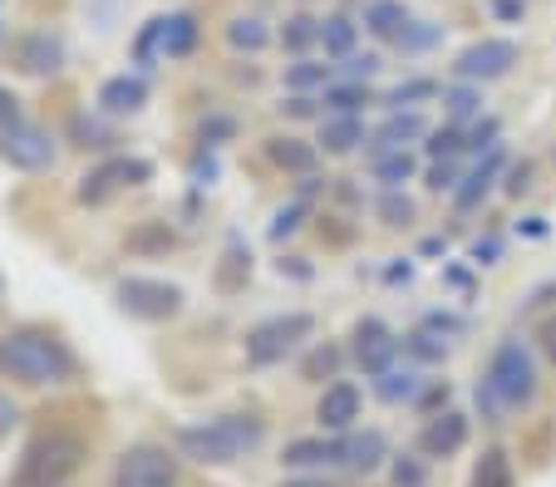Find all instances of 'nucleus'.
<instances>
[{
	"label": "nucleus",
	"instance_id": "1",
	"mask_svg": "<svg viewBox=\"0 0 556 487\" xmlns=\"http://www.w3.org/2000/svg\"><path fill=\"white\" fill-rule=\"evenodd\" d=\"M262 444H266V424L256 413H222L212 424L178 428V448L192 463H207V467L242 463V458H252Z\"/></svg>",
	"mask_w": 556,
	"mask_h": 487
},
{
	"label": "nucleus",
	"instance_id": "2",
	"mask_svg": "<svg viewBox=\"0 0 556 487\" xmlns=\"http://www.w3.org/2000/svg\"><path fill=\"white\" fill-rule=\"evenodd\" d=\"M0 374H11L21 384H60L74 374V355L60 335L50 330H11V335H0Z\"/></svg>",
	"mask_w": 556,
	"mask_h": 487
},
{
	"label": "nucleus",
	"instance_id": "3",
	"mask_svg": "<svg viewBox=\"0 0 556 487\" xmlns=\"http://www.w3.org/2000/svg\"><path fill=\"white\" fill-rule=\"evenodd\" d=\"M536 399V360L522 339H503L488 360V374L478 384V403H488V413L497 409H527Z\"/></svg>",
	"mask_w": 556,
	"mask_h": 487
},
{
	"label": "nucleus",
	"instance_id": "4",
	"mask_svg": "<svg viewBox=\"0 0 556 487\" xmlns=\"http://www.w3.org/2000/svg\"><path fill=\"white\" fill-rule=\"evenodd\" d=\"M85 463V444L64 428H50V434L30 438V448L21 453V473H15V487H64Z\"/></svg>",
	"mask_w": 556,
	"mask_h": 487
},
{
	"label": "nucleus",
	"instance_id": "5",
	"mask_svg": "<svg viewBox=\"0 0 556 487\" xmlns=\"http://www.w3.org/2000/svg\"><path fill=\"white\" fill-rule=\"evenodd\" d=\"M315 335V316L311 310H286V316H271V320H256L247 330V364L252 370H266V364H281L286 355L301 345V339Z\"/></svg>",
	"mask_w": 556,
	"mask_h": 487
},
{
	"label": "nucleus",
	"instance_id": "6",
	"mask_svg": "<svg viewBox=\"0 0 556 487\" xmlns=\"http://www.w3.org/2000/svg\"><path fill=\"white\" fill-rule=\"evenodd\" d=\"M148 178H153V163L148 158H124V153H114V158L94 163V168L79 178L74 197L85 202V207H104L109 197H118L124 188H143Z\"/></svg>",
	"mask_w": 556,
	"mask_h": 487
},
{
	"label": "nucleus",
	"instance_id": "7",
	"mask_svg": "<svg viewBox=\"0 0 556 487\" xmlns=\"http://www.w3.org/2000/svg\"><path fill=\"white\" fill-rule=\"evenodd\" d=\"M114 300L134 320H173L182 310V286L157 281V275H124L114 286Z\"/></svg>",
	"mask_w": 556,
	"mask_h": 487
},
{
	"label": "nucleus",
	"instance_id": "8",
	"mask_svg": "<svg viewBox=\"0 0 556 487\" xmlns=\"http://www.w3.org/2000/svg\"><path fill=\"white\" fill-rule=\"evenodd\" d=\"M114 487H178V463L168 448L134 444L114 458Z\"/></svg>",
	"mask_w": 556,
	"mask_h": 487
},
{
	"label": "nucleus",
	"instance_id": "9",
	"mask_svg": "<svg viewBox=\"0 0 556 487\" xmlns=\"http://www.w3.org/2000/svg\"><path fill=\"white\" fill-rule=\"evenodd\" d=\"M522 60V50H517V40H478L468 44V50L453 60V75L468 79V85H488V79H503L513 64Z\"/></svg>",
	"mask_w": 556,
	"mask_h": 487
},
{
	"label": "nucleus",
	"instance_id": "10",
	"mask_svg": "<svg viewBox=\"0 0 556 487\" xmlns=\"http://www.w3.org/2000/svg\"><path fill=\"white\" fill-rule=\"evenodd\" d=\"M0 158L21 172H45V168H54V138L40 124H25L21 118V124H11L0 133Z\"/></svg>",
	"mask_w": 556,
	"mask_h": 487
},
{
	"label": "nucleus",
	"instance_id": "11",
	"mask_svg": "<svg viewBox=\"0 0 556 487\" xmlns=\"http://www.w3.org/2000/svg\"><path fill=\"white\" fill-rule=\"evenodd\" d=\"M350 355H355V364L365 374H384L389 364H394V355H400V339H394V330H389L384 320L365 316L355 325V335H350Z\"/></svg>",
	"mask_w": 556,
	"mask_h": 487
},
{
	"label": "nucleus",
	"instance_id": "12",
	"mask_svg": "<svg viewBox=\"0 0 556 487\" xmlns=\"http://www.w3.org/2000/svg\"><path fill=\"white\" fill-rule=\"evenodd\" d=\"M463 444H468V413H458V409L433 413L429 424H424V434H419L424 458H453Z\"/></svg>",
	"mask_w": 556,
	"mask_h": 487
},
{
	"label": "nucleus",
	"instance_id": "13",
	"mask_svg": "<svg viewBox=\"0 0 556 487\" xmlns=\"http://www.w3.org/2000/svg\"><path fill=\"white\" fill-rule=\"evenodd\" d=\"M359 419V389L355 384H326V394H320V403H315V424L326 428V434H350Z\"/></svg>",
	"mask_w": 556,
	"mask_h": 487
},
{
	"label": "nucleus",
	"instance_id": "14",
	"mask_svg": "<svg viewBox=\"0 0 556 487\" xmlns=\"http://www.w3.org/2000/svg\"><path fill=\"white\" fill-rule=\"evenodd\" d=\"M15 64H21L25 75L45 79V75H60L64 64V40L54 30H30L21 44H15Z\"/></svg>",
	"mask_w": 556,
	"mask_h": 487
},
{
	"label": "nucleus",
	"instance_id": "15",
	"mask_svg": "<svg viewBox=\"0 0 556 487\" xmlns=\"http://www.w3.org/2000/svg\"><path fill=\"white\" fill-rule=\"evenodd\" d=\"M359 21H365V30L375 35V40L394 44V40H400V35L414 25V15H409V5H404V0H365Z\"/></svg>",
	"mask_w": 556,
	"mask_h": 487
},
{
	"label": "nucleus",
	"instance_id": "16",
	"mask_svg": "<svg viewBox=\"0 0 556 487\" xmlns=\"http://www.w3.org/2000/svg\"><path fill=\"white\" fill-rule=\"evenodd\" d=\"M365 143V118L359 114H330L320 118V138H315V149L330 153V158H345Z\"/></svg>",
	"mask_w": 556,
	"mask_h": 487
},
{
	"label": "nucleus",
	"instance_id": "17",
	"mask_svg": "<svg viewBox=\"0 0 556 487\" xmlns=\"http://www.w3.org/2000/svg\"><path fill=\"white\" fill-rule=\"evenodd\" d=\"M143 104H148L143 75H114L99 85V108H104V114H138Z\"/></svg>",
	"mask_w": 556,
	"mask_h": 487
},
{
	"label": "nucleus",
	"instance_id": "18",
	"mask_svg": "<svg viewBox=\"0 0 556 487\" xmlns=\"http://www.w3.org/2000/svg\"><path fill=\"white\" fill-rule=\"evenodd\" d=\"M389 458V444L379 428H365V434H345L340 438V463L355 467V473H375L379 463Z\"/></svg>",
	"mask_w": 556,
	"mask_h": 487
},
{
	"label": "nucleus",
	"instance_id": "19",
	"mask_svg": "<svg viewBox=\"0 0 556 487\" xmlns=\"http://www.w3.org/2000/svg\"><path fill=\"white\" fill-rule=\"evenodd\" d=\"M429 128H424V118L414 114H404V108H394V114L379 124V133L369 138V158H379V153H389V149H404V143H414V138H424Z\"/></svg>",
	"mask_w": 556,
	"mask_h": 487
},
{
	"label": "nucleus",
	"instance_id": "20",
	"mask_svg": "<svg viewBox=\"0 0 556 487\" xmlns=\"http://www.w3.org/2000/svg\"><path fill=\"white\" fill-rule=\"evenodd\" d=\"M497 172H503V149H488V158L478 163V168L468 172V178L453 188V202H458V213H472L478 202L488 197V188L497 182Z\"/></svg>",
	"mask_w": 556,
	"mask_h": 487
},
{
	"label": "nucleus",
	"instance_id": "21",
	"mask_svg": "<svg viewBox=\"0 0 556 487\" xmlns=\"http://www.w3.org/2000/svg\"><path fill=\"white\" fill-rule=\"evenodd\" d=\"M266 158H271L276 168H286V172L311 178L315 163H320V149H315V143H305V138H266Z\"/></svg>",
	"mask_w": 556,
	"mask_h": 487
},
{
	"label": "nucleus",
	"instance_id": "22",
	"mask_svg": "<svg viewBox=\"0 0 556 487\" xmlns=\"http://www.w3.org/2000/svg\"><path fill=\"white\" fill-rule=\"evenodd\" d=\"M281 463L286 467H326V463H340V438H295V444H286Z\"/></svg>",
	"mask_w": 556,
	"mask_h": 487
},
{
	"label": "nucleus",
	"instance_id": "23",
	"mask_svg": "<svg viewBox=\"0 0 556 487\" xmlns=\"http://www.w3.org/2000/svg\"><path fill=\"white\" fill-rule=\"evenodd\" d=\"M247 275H252V252H247L242 236H231L227 252H222V266H217V291H242L247 286Z\"/></svg>",
	"mask_w": 556,
	"mask_h": 487
},
{
	"label": "nucleus",
	"instance_id": "24",
	"mask_svg": "<svg viewBox=\"0 0 556 487\" xmlns=\"http://www.w3.org/2000/svg\"><path fill=\"white\" fill-rule=\"evenodd\" d=\"M192 50H198V15L192 11L168 15V25H163V54L182 60V54H192Z\"/></svg>",
	"mask_w": 556,
	"mask_h": 487
},
{
	"label": "nucleus",
	"instance_id": "25",
	"mask_svg": "<svg viewBox=\"0 0 556 487\" xmlns=\"http://www.w3.org/2000/svg\"><path fill=\"white\" fill-rule=\"evenodd\" d=\"M355 35H359V25L350 15H326L320 21V50L330 60H345V54H355Z\"/></svg>",
	"mask_w": 556,
	"mask_h": 487
},
{
	"label": "nucleus",
	"instance_id": "26",
	"mask_svg": "<svg viewBox=\"0 0 556 487\" xmlns=\"http://www.w3.org/2000/svg\"><path fill=\"white\" fill-rule=\"evenodd\" d=\"M227 44H231V50L256 54V50H266V44H271V30H266L262 15H237V21L227 25Z\"/></svg>",
	"mask_w": 556,
	"mask_h": 487
},
{
	"label": "nucleus",
	"instance_id": "27",
	"mask_svg": "<svg viewBox=\"0 0 556 487\" xmlns=\"http://www.w3.org/2000/svg\"><path fill=\"white\" fill-rule=\"evenodd\" d=\"M513 458L503 453V448H488L483 458H478V467H472V483L468 487H513Z\"/></svg>",
	"mask_w": 556,
	"mask_h": 487
},
{
	"label": "nucleus",
	"instance_id": "28",
	"mask_svg": "<svg viewBox=\"0 0 556 487\" xmlns=\"http://www.w3.org/2000/svg\"><path fill=\"white\" fill-rule=\"evenodd\" d=\"M330 79H336V69H330V64H311V60H301V64H286V89H291V94H311V89H330Z\"/></svg>",
	"mask_w": 556,
	"mask_h": 487
},
{
	"label": "nucleus",
	"instance_id": "29",
	"mask_svg": "<svg viewBox=\"0 0 556 487\" xmlns=\"http://www.w3.org/2000/svg\"><path fill=\"white\" fill-rule=\"evenodd\" d=\"M375 394L384 403H404V399H414V394H419V374H414V370H394V364H389L384 374H375Z\"/></svg>",
	"mask_w": 556,
	"mask_h": 487
},
{
	"label": "nucleus",
	"instance_id": "30",
	"mask_svg": "<svg viewBox=\"0 0 556 487\" xmlns=\"http://www.w3.org/2000/svg\"><path fill=\"white\" fill-rule=\"evenodd\" d=\"M369 168H375V178L384 182V188H400V182H409V178H414V158H409V149H389V153H379V158H369Z\"/></svg>",
	"mask_w": 556,
	"mask_h": 487
},
{
	"label": "nucleus",
	"instance_id": "31",
	"mask_svg": "<svg viewBox=\"0 0 556 487\" xmlns=\"http://www.w3.org/2000/svg\"><path fill=\"white\" fill-rule=\"evenodd\" d=\"M281 44H286L291 54H305L311 44H320V21H315V15H286Z\"/></svg>",
	"mask_w": 556,
	"mask_h": 487
},
{
	"label": "nucleus",
	"instance_id": "32",
	"mask_svg": "<svg viewBox=\"0 0 556 487\" xmlns=\"http://www.w3.org/2000/svg\"><path fill=\"white\" fill-rule=\"evenodd\" d=\"M443 40V25H433V21H414L409 30L394 40V50L400 54H424V50H433V44Z\"/></svg>",
	"mask_w": 556,
	"mask_h": 487
},
{
	"label": "nucleus",
	"instance_id": "33",
	"mask_svg": "<svg viewBox=\"0 0 556 487\" xmlns=\"http://www.w3.org/2000/svg\"><path fill=\"white\" fill-rule=\"evenodd\" d=\"M326 104H330V114H359V104H369L365 79H350V85H330V89H326Z\"/></svg>",
	"mask_w": 556,
	"mask_h": 487
},
{
	"label": "nucleus",
	"instance_id": "34",
	"mask_svg": "<svg viewBox=\"0 0 556 487\" xmlns=\"http://www.w3.org/2000/svg\"><path fill=\"white\" fill-rule=\"evenodd\" d=\"M404 350H409L414 360H424V364H443V360H448V345H443L429 325L414 330V335H404Z\"/></svg>",
	"mask_w": 556,
	"mask_h": 487
},
{
	"label": "nucleus",
	"instance_id": "35",
	"mask_svg": "<svg viewBox=\"0 0 556 487\" xmlns=\"http://www.w3.org/2000/svg\"><path fill=\"white\" fill-rule=\"evenodd\" d=\"M443 104H448V114H453V118H472L478 108H483V94H478V85L458 79L453 89H443Z\"/></svg>",
	"mask_w": 556,
	"mask_h": 487
},
{
	"label": "nucleus",
	"instance_id": "36",
	"mask_svg": "<svg viewBox=\"0 0 556 487\" xmlns=\"http://www.w3.org/2000/svg\"><path fill=\"white\" fill-rule=\"evenodd\" d=\"M163 25H168V15H153V21L138 30V40H134V60L138 64H153V54H163Z\"/></svg>",
	"mask_w": 556,
	"mask_h": 487
},
{
	"label": "nucleus",
	"instance_id": "37",
	"mask_svg": "<svg viewBox=\"0 0 556 487\" xmlns=\"http://www.w3.org/2000/svg\"><path fill=\"white\" fill-rule=\"evenodd\" d=\"M424 149H429V158H458V153H468V133L448 124V128H439V133H429Z\"/></svg>",
	"mask_w": 556,
	"mask_h": 487
},
{
	"label": "nucleus",
	"instance_id": "38",
	"mask_svg": "<svg viewBox=\"0 0 556 487\" xmlns=\"http://www.w3.org/2000/svg\"><path fill=\"white\" fill-rule=\"evenodd\" d=\"M336 370H340V350H336V345H315V350L305 355V364H301L305 380H330Z\"/></svg>",
	"mask_w": 556,
	"mask_h": 487
},
{
	"label": "nucleus",
	"instance_id": "39",
	"mask_svg": "<svg viewBox=\"0 0 556 487\" xmlns=\"http://www.w3.org/2000/svg\"><path fill=\"white\" fill-rule=\"evenodd\" d=\"M379 217H384V227H404L414 217V202L404 197L400 188H384V197H379Z\"/></svg>",
	"mask_w": 556,
	"mask_h": 487
},
{
	"label": "nucleus",
	"instance_id": "40",
	"mask_svg": "<svg viewBox=\"0 0 556 487\" xmlns=\"http://www.w3.org/2000/svg\"><path fill=\"white\" fill-rule=\"evenodd\" d=\"M237 133V118H227V114H207L198 124V138H202V149H217L222 138H231Z\"/></svg>",
	"mask_w": 556,
	"mask_h": 487
},
{
	"label": "nucleus",
	"instance_id": "41",
	"mask_svg": "<svg viewBox=\"0 0 556 487\" xmlns=\"http://www.w3.org/2000/svg\"><path fill=\"white\" fill-rule=\"evenodd\" d=\"M301 217H305V197H301V202H291V207H281V213L271 217V232H266V236H271V242H286V236H291L295 227H301Z\"/></svg>",
	"mask_w": 556,
	"mask_h": 487
},
{
	"label": "nucleus",
	"instance_id": "42",
	"mask_svg": "<svg viewBox=\"0 0 556 487\" xmlns=\"http://www.w3.org/2000/svg\"><path fill=\"white\" fill-rule=\"evenodd\" d=\"M429 94H433V79H409V85L389 89L384 104H389V108H404V104H414V99H429Z\"/></svg>",
	"mask_w": 556,
	"mask_h": 487
},
{
	"label": "nucleus",
	"instance_id": "43",
	"mask_svg": "<svg viewBox=\"0 0 556 487\" xmlns=\"http://www.w3.org/2000/svg\"><path fill=\"white\" fill-rule=\"evenodd\" d=\"M458 163H453V158H433L429 163V188L433 192H453V188H458Z\"/></svg>",
	"mask_w": 556,
	"mask_h": 487
},
{
	"label": "nucleus",
	"instance_id": "44",
	"mask_svg": "<svg viewBox=\"0 0 556 487\" xmlns=\"http://www.w3.org/2000/svg\"><path fill=\"white\" fill-rule=\"evenodd\" d=\"M394 487H429V473H424L419 458H394Z\"/></svg>",
	"mask_w": 556,
	"mask_h": 487
},
{
	"label": "nucleus",
	"instance_id": "45",
	"mask_svg": "<svg viewBox=\"0 0 556 487\" xmlns=\"http://www.w3.org/2000/svg\"><path fill=\"white\" fill-rule=\"evenodd\" d=\"M468 149H472V153H488V149H497V118H478V124H472V133H468Z\"/></svg>",
	"mask_w": 556,
	"mask_h": 487
},
{
	"label": "nucleus",
	"instance_id": "46",
	"mask_svg": "<svg viewBox=\"0 0 556 487\" xmlns=\"http://www.w3.org/2000/svg\"><path fill=\"white\" fill-rule=\"evenodd\" d=\"M74 138H85V149H109V143H114V138H109L104 128H99L94 118H85V114L74 118Z\"/></svg>",
	"mask_w": 556,
	"mask_h": 487
},
{
	"label": "nucleus",
	"instance_id": "47",
	"mask_svg": "<svg viewBox=\"0 0 556 487\" xmlns=\"http://www.w3.org/2000/svg\"><path fill=\"white\" fill-rule=\"evenodd\" d=\"M212 182H217V158L202 149L198 158H192V188H212Z\"/></svg>",
	"mask_w": 556,
	"mask_h": 487
},
{
	"label": "nucleus",
	"instance_id": "48",
	"mask_svg": "<svg viewBox=\"0 0 556 487\" xmlns=\"http://www.w3.org/2000/svg\"><path fill=\"white\" fill-rule=\"evenodd\" d=\"M11 124H21V99H15L11 89L0 85V133H5Z\"/></svg>",
	"mask_w": 556,
	"mask_h": 487
},
{
	"label": "nucleus",
	"instance_id": "49",
	"mask_svg": "<svg viewBox=\"0 0 556 487\" xmlns=\"http://www.w3.org/2000/svg\"><path fill=\"white\" fill-rule=\"evenodd\" d=\"M375 69H379L375 54H345V75H350V79H369Z\"/></svg>",
	"mask_w": 556,
	"mask_h": 487
},
{
	"label": "nucleus",
	"instance_id": "50",
	"mask_svg": "<svg viewBox=\"0 0 556 487\" xmlns=\"http://www.w3.org/2000/svg\"><path fill=\"white\" fill-rule=\"evenodd\" d=\"M527 188H532V168H527V163H522V168H513V172H507V197H522Z\"/></svg>",
	"mask_w": 556,
	"mask_h": 487
},
{
	"label": "nucleus",
	"instance_id": "51",
	"mask_svg": "<svg viewBox=\"0 0 556 487\" xmlns=\"http://www.w3.org/2000/svg\"><path fill=\"white\" fill-rule=\"evenodd\" d=\"M281 108H286L291 118H315V99H311V94H291Z\"/></svg>",
	"mask_w": 556,
	"mask_h": 487
},
{
	"label": "nucleus",
	"instance_id": "52",
	"mask_svg": "<svg viewBox=\"0 0 556 487\" xmlns=\"http://www.w3.org/2000/svg\"><path fill=\"white\" fill-rule=\"evenodd\" d=\"M497 21H522V0H493Z\"/></svg>",
	"mask_w": 556,
	"mask_h": 487
},
{
	"label": "nucleus",
	"instance_id": "53",
	"mask_svg": "<svg viewBox=\"0 0 556 487\" xmlns=\"http://www.w3.org/2000/svg\"><path fill=\"white\" fill-rule=\"evenodd\" d=\"M542 345H546V355H552V364H556V316L542 325Z\"/></svg>",
	"mask_w": 556,
	"mask_h": 487
},
{
	"label": "nucleus",
	"instance_id": "54",
	"mask_svg": "<svg viewBox=\"0 0 556 487\" xmlns=\"http://www.w3.org/2000/svg\"><path fill=\"white\" fill-rule=\"evenodd\" d=\"M281 487H336V483H326V477H291V483H281Z\"/></svg>",
	"mask_w": 556,
	"mask_h": 487
},
{
	"label": "nucleus",
	"instance_id": "55",
	"mask_svg": "<svg viewBox=\"0 0 556 487\" xmlns=\"http://www.w3.org/2000/svg\"><path fill=\"white\" fill-rule=\"evenodd\" d=\"M472 256H478V261H493L497 246H493V242H478V246H472Z\"/></svg>",
	"mask_w": 556,
	"mask_h": 487
},
{
	"label": "nucleus",
	"instance_id": "56",
	"mask_svg": "<svg viewBox=\"0 0 556 487\" xmlns=\"http://www.w3.org/2000/svg\"><path fill=\"white\" fill-rule=\"evenodd\" d=\"M15 424V409H11V403H5V399H0V434H5V428H11Z\"/></svg>",
	"mask_w": 556,
	"mask_h": 487
},
{
	"label": "nucleus",
	"instance_id": "57",
	"mask_svg": "<svg viewBox=\"0 0 556 487\" xmlns=\"http://www.w3.org/2000/svg\"><path fill=\"white\" fill-rule=\"evenodd\" d=\"M286 271H291V275H311L301 261H295V256H286V261H281V275H286Z\"/></svg>",
	"mask_w": 556,
	"mask_h": 487
},
{
	"label": "nucleus",
	"instance_id": "58",
	"mask_svg": "<svg viewBox=\"0 0 556 487\" xmlns=\"http://www.w3.org/2000/svg\"><path fill=\"white\" fill-rule=\"evenodd\" d=\"M0 291H5V275H0Z\"/></svg>",
	"mask_w": 556,
	"mask_h": 487
},
{
	"label": "nucleus",
	"instance_id": "59",
	"mask_svg": "<svg viewBox=\"0 0 556 487\" xmlns=\"http://www.w3.org/2000/svg\"><path fill=\"white\" fill-rule=\"evenodd\" d=\"M0 30H5V25H0Z\"/></svg>",
	"mask_w": 556,
	"mask_h": 487
}]
</instances>
